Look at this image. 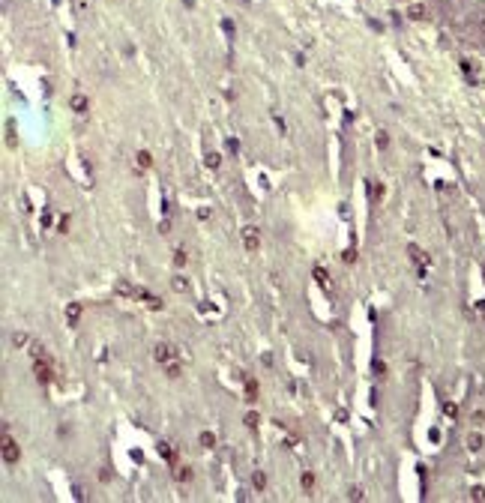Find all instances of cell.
Instances as JSON below:
<instances>
[{
    "mask_svg": "<svg viewBox=\"0 0 485 503\" xmlns=\"http://www.w3.org/2000/svg\"><path fill=\"white\" fill-rule=\"evenodd\" d=\"M33 374H36L39 384H51V380H54V369H51V359H48V357L33 359Z\"/></svg>",
    "mask_w": 485,
    "mask_h": 503,
    "instance_id": "cell-1",
    "label": "cell"
},
{
    "mask_svg": "<svg viewBox=\"0 0 485 503\" xmlns=\"http://www.w3.org/2000/svg\"><path fill=\"white\" fill-rule=\"evenodd\" d=\"M153 357H156V362L168 366V362H177V348H174V344H168V341H162V344H156V348H153Z\"/></svg>",
    "mask_w": 485,
    "mask_h": 503,
    "instance_id": "cell-2",
    "label": "cell"
},
{
    "mask_svg": "<svg viewBox=\"0 0 485 503\" xmlns=\"http://www.w3.org/2000/svg\"><path fill=\"white\" fill-rule=\"evenodd\" d=\"M18 455H21V449H18V443L9 438V431H6V435H3V461L6 464H15V461H18Z\"/></svg>",
    "mask_w": 485,
    "mask_h": 503,
    "instance_id": "cell-3",
    "label": "cell"
},
{
    "mask_svg": "<svg viewBox=\"0 0 485 503\" xmlns=\"http://www.w3.org/2000/svg\"><path fill=\"white\" fill-rule=\"evenodd\" d=\"M242 243H246V249H249V252H255L258 246H261V234H258V228L246 225V228H242Z\"/></svg>",
    "mask_w": 485,
    "mask_h": 503,
    "instance_id": "cell-4",
    "label": "cell"
},
{
    "mask_svg": "<svg viewBox=\"0 0 485 503\" xmlns=\"http://www.w3.org/2000/svg\"><path fill=\"white\" fill-rule=\"evenodd\" d=\"M66 321H69V326H78V321H81V306L78 303L66 306Z\"/></svg>",
    "mask_w": 485,
    "mask_h": 503,
    "instance_id": "cell-5",
    "label": "cell"
},
{
    "mask_svg": "<svg viewBox=\"0 0 485 503\" xmlns=\"http://www.w3.org/2000/svg\"><path fill=\"white\" fill-rule=\"evenodd\" d=\"M482 446H485L482 435H479V431H470V435H467V449H470V453H479Z\"/></svg>",
    "mask_w": 485,
    "mask_h": 503,
    "instance_id": "cell-6",
    "label": "cell"
},
{
    "mask_svg": "<svg viewBox=\"0 0 485 503\" xmlns=\"http://www.w3.org/2000/svg\"><path fill=\"white\" fill-rule=\"evenodd\" d=\"M135 162H138V168H141V171H147V168L153 165V156H150L147 150H141V153H138V156H135Z\"/></svg>",
    "mask_w": 485,
    "mask_h": 503,
    "instance_id": "cell-7",
    "label": "cell"
},
{
    "mask_svg": "<svg viewBox=\"0 0 485 503\" xmlns=\"http://www.w3.org/2000/svg\"><path fill=\"white\" fill-rule=\"evenodd\" d=\"M407 255H410L417 264H428V258H425V252H422L420 246H407Z\"/></svg>",
    "mask_w": 485,
    "mask_h": 503,
    "instance_id": "cell-8",
    "label": "cell"
},
{
    "mask_svg": "<svg viewBox=\"0 0 485 503\" xmlns=\"http://www.w3.org/2000/svg\"><path fill=\"white\" fill-rule=\"evenodd\" d=\"M69 105H72V111L84 114V111H87V99H84V96L78 93V96H72V102H69Z\"/></svg>",
    "mask_w": 485,
    "mask_h": 503,
    "instance_id": "cell-9",
    "label": "cell"
},
{
    "mask_svg": "<svg viewBox=\"0 0 485 503\" xmlns=\"http://www.w3.org/2000/svg\"><path fill=\"white\" fill-rule=\"evenodd\" d=\"M252 485H255L258 491H264V488H267V476H264V471H255V473H252Z\"/></svg>",
    "mask_w": 485,
    "mask_h": 503,
    "instance_id": "cell-10",
    "label": "cell"
},
{
    "mask_svg": "<svg viewBox=\"0 0 485 503\" xmlns=\"http://www.w3.org/2000/svg\"><path fill=\"white\" fill-rule=\"evenodd\" d=\"M198 440H201V446H204V449L216 446V435H213V431H201V438H198Z\"/></svg>",
    "mask_w": 485,
    "mask_h": 503,
    "instance_id": "cell-11",
    "label": "cell"
},
{
    "mask_svg": "<svg viewBox=\"0 0 485 503\" xmlns=\"http://www.w3.org/2000/svg\"><path fill=\"white\" fill-rule=\"evenodd\" d=\"M159 453H162L168 461H174V455H177V453H174V446H171L168 440H159Z\"/></svg>",
    "mask_w": 485,
    "mask_h": 503,
    "instance_id": "cell-12",
    "label": "cell"
},
{
    "mask_svg": "<svg viewBox=\"0 0 485 503\" xmlns=\"http://www.w3.org/2000/svg\"><path fill=\"white\" fill-rule=\"evenodd\" d=\"M315 279H318V285H321V288H330V276H326V270H323V267H315Z\"/></svg>",
    "mask_w": 485,
    "mask_h": 503,
    "instance_id": "cell-13",
    "label": "cell"
},
{
    "mask_svg": "<svg viewBox=\"0 0 485 503\" xmlns=\"http://www.w3.org/2000/svg\"><path fill=\"white\" fill-rule=\"evenodd\" d=\"M246 398H249V402H255V398H258V384H255V380H246Z\"/></svg>",
    "mask_w": 485,
    "mask_h": 503,
    "instance_id": "cell-14",
    "label": "cell"
},
{
    "mask_svg": "<svg viewBox=\"0 0 485 503\" xmlns=\"http://www.w3.org/2000/svg\"><path fill=\"white\" fill-rule=\"evenodd\" d=\"M177 479L180 482H189V479H192V467H177Z\"/></svg>",
    "mask_w": 485,
    "mask_h": 503,
    "instance_id": "cell-15",
    "label": "cell"
},
{
    "mask_svg": "<svg viewBox=\"0 0 485 503\" xmlns=\"http://www.w3.org/2000/svg\"><path fill=\"white\" fill-rule=\"evenodd\" d=\"M141 297L147 300V306H150V308H162V300H156V297H150V293H147V291H141Z\"/></svg>",
    "mask_w": 485,
    "mask_h": 503,
    "instance_id": "cell-16",
    "label": "cell"
},
{
    "mask_svg": "<svg viewBox=\"0 0 485 503\" xmlns=\"http://www.w3.org/2000/svg\"><path fill=\"white\" fill-rule=\"evenodd\" d=\"M207 165H210V168H219V165H222V156H219V153H207Z\"/></svg>",
    "mask_w": 485,
    "mask_h": 503,
    "instance_id": "cell-17",
    "label": "cell"
},
{
    "mask_svg": "<svg viewBox=\"0 0 485 503\" xmlns=\"http://www.w3.org/2000/svg\"><path fill=\"white\" fill-rule=\"evenodd\" d=\"M165 372H168V377H180V366H177V362H168Z\"/></svg>",
    "mask_w": 485,
    "mask_h": 503,
    "instance_id": "cell-18",
    "label": "cell"
},
{
    "mask_svg": "<svg viewBox=\"0 0 485 503\" xmlns=\"http://www.w3.org/2000/svg\"><path fill=\"white\" fill-rule=\"evenodd\" d=\"M470 500H479L482 503L485 500V488H479V485H476V488H470Z\"/></svg>",
    "mask_w": 485,
    "mask_h": 503,
    "instance_id": "cell-19",
    "label": "cell"
},
{
    "mask_svg": "<svg viewBox=\"0 0 485 503\" xmlns=\"http://www.w3.org/2000/svg\"><path fill=\"white\" fill-rule=\"evenodd\" d=\"M377 147H380V150H387V147H389V138H387V132H377Z\"/></svg>",
    "mask_w": 485,
    "mask_h": 503,
    "instance_id": "cell-20",
    "label": "cell"
},
{
    "mask_svg": "<svg viewBox=\"0 0 485 503\" xmlns=\"http://www.w3.org/2000/svg\"><path fill=\"white\" fill-rule=\"evenodd\" d=\"M369 195L372 198H384V186H380V183L377 186H369Z\"/></svg>",
    "mask_w": 485,
    "mask_h": 503,
    "instance_id": "cell-21",
    "label": "cell"
},
{
    "mask_svg": "<svg viewBox=\"0 0 485 503\" xmlns=\"http://www.w3.org/2000/svg\"><path fill=\"white\" fill-rule=\"evenodd\" d=\"M174 291H189V282L183 279V276H177V279H174Z\"/></svg>",
    "mask_w": 485,
    "mask_h": 503,
    "instance_id": "cell-22",
    "label": "cell"
},
{
    "mask_svg": "<svg viewBox=\"0 0 485 503\" xmlns=\"http://www.w3.org/2000/svg\"><path fill=\"white\" fill-rule=\"evenodd\" d=\"M12 344H18V348H24V344H27V336H24V333H15V336H12Z\"/></svg>",
    "mask_w": 485,
    "mask_h": 503,
    "instance_id": "cell-23",
    "label": "cell"
},
{
    "mask_svg": "<svg viewBox=\"0 0 485 503\" xmlns=\"http://www.w3.org/2000/svg\"><path fill=\"white\" fill-rule=\"evenodd\" d=\"M174 264H177V267H183V264H186V252H183V249H177V252H174Z\"/></svg>",
    "mask_w": 485,
    "mask_h": 503,
    "instance_id": "cell-24",
    "label": "cell"
},
{
    "mask_svg": "<svg viewBox=\"0 0 485 503\" xmlns=\"http://www.w3.org/2000/svg\"><path fill=\"white\" fill-rule=\"evenodd\" d=\"M410 18H425V9L422 6H410Z\"/></svg>",
    "mask_w": 485,
    "mask_h": 503,
    "instance_id": "cell-25",
    "label": "cell"
},
{
    "mask_svg": "<svg viewBox=\"0 0 485 503\" xmlns=\"http://www.w3.org/2000/svg\"><path fill=\"white\" fill-rule=\"evenodd\" d=\"M362 497H366V494H362V488H351L348 491V500H362Z\"/></svg>",
    "mask_w": 485,
    "mask_h": 503,
    "instance_id": "cell-26",
    "label": "cell"
},
{
    "mask_svg": "<svg viewBox=\"0 0 485 503\" xmlns=\"http://www.w3.org/2000/svg\"><path fill=\"white\" fill-rule=\"evenodd\" d=\"M246 425L249 428H258V413H246Z\"/></svg>",
    "mask_w": 485,
    "mask_h": 503,
    "instance_id": "cell-27",
    "label": "cell"
},
{
    "mask_svg": "<svg viewBox=\"0 0 485 503\" xmlns=\"http://www.w3.org/2000/svg\"><path fill=\"white\" fill-rule=\"evenodd\" d=\"M303 485H306V488H311V485H315V476H311V473H303Z\"/></svg>",
    "mask_w": 485,
    "mask_h": 503,
    "instance_id": "cell-28",
    "label": "cell"
},
{
    "mask_svg": "<svg viewBox=\"0 0 485 503\" xmlns=\"http://www.w3.org/2000/svg\"><path fill=\"white\" fill-rule=\"evenodd\" d=\"M482 420H485V413H482V410H476V413H473V422H476V425H482Z\"/></svg>",
    "mask_w": 485,
    "mask_h": 503,
    "instance_id": "cell-29",
    "label": "cell"
}]
</instances>
